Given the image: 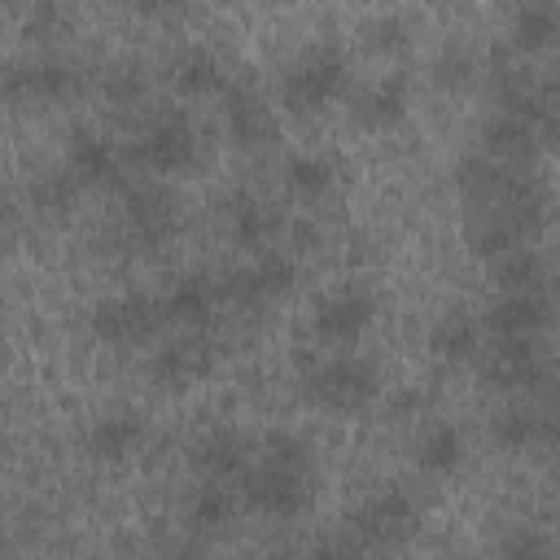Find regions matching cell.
Wrapping results in <instances>:
<instances>
[{"label": "cell", "instance_id": "8fae6325", "mask_svg": "<svg viewBox=\"0 0 560 560\" xmlns=\"http://www.w3.org/2000/svg\"><path fill=\"white\" fill-rule=\"evenodd\" d=\"M9 92L13 96H35V101H61L74 92V70L61 61H39V66H18L9 70Z\"/></svg>", "mask_w": 560, "mask_h": 560}, {"label": "cell", "instance_id": "484cf974", "mask_svg": "<svg viewBox=\"0 0 560 560\" xmlns=\"http://www.w3.org/2000/svg\"><path fill=\"white\" fill-rule=\"evenodd\" d=\"M529 140H534V131H529V122L516 109H508L494 122H486V149L490 153H525Z\"/></svg>", "mask_w": 560, "mask_h": 560}, {"label": "cell", "instance_id": "2e32d148", "mask_svg": "<svg viewBox=\"0 0 560 560\" xmlns=\"http://www.w3.org/2000/svg\"><path fill=\"white\" fill-rule=\"evenodd\" d=\"M171 83H175V92H184V96H214V92H223L219 57H214L210 48H188V52L171 66Z\"/></svg>", "mask_w": 560, "mask_h": 560}, {"label": "cell", "instance_id": "d4e9b609", "mask_svg": "<svg viewBox=\"0 0 560 560\" xmlns=\"http://www.w3.org/2000/svg\"><path fill=\"white\" fill-rule=\"evenodd\" d=\"M232 512H236V499L223 490V481L201 477V486H197V494H192V508H188L192 525H223Z\"/></svg>", "mask_w": 560, "mask_h": 560}, {"label": "cell", "instance_id": "6da1fadb", "mask_svg": "<svg viewBox=\"0 0 560 560\" xmlns=\"http://www.w3.org/2000/svg\"><path fill=\"white\" fill-rule=\"evenodd\" d=\"M245 503L271 521H289L311 503V451L293 433H267L241 468Z\"/></svg>", "mask_w": 560, "mask_h": 560}, {"label": "cell", "instance_id": "f1b7e54d", "mask_svg": "<svg viewBox=\"0 0 560 560\" xmlns=\"http://www.w3.org/2000/svg\"><path fill=\"white\" fill-rule=\"evenodd\" d=\"M503 289H542V262L538 254H512V262H503L499 271Z\"/></svg>", "mask_w": 560, "mask_h": 560}, {"label": "cell", "instance_id": "f546056e", "mask_svg": "<svg viewBox=\"0 0 560 560\" xmlns=\"http://www.w3.org/2000/svg\"><path fill=\"white\" fill-rule=\"evenodd\" d=\"M538 429H534V420L529 416H503L499 424H494V438H499V446H508V451H516V446H525L529 438H534Z\"/></svg>", "mask_w": 560, "mask_h": 560}, {"label": "cell", "instance_id": "83f0119b", "mask_svg": "<svg viewBox=\"0 0 560 560\" xmlns=\"http://www.w3.org/2000/svg\"><path fill=\"white\" fill-rule=\"evenodd\" d=\"M411 39H407V22L402 18H376L372 26H368V48L372 52H385V57H394V52H402Z\"/></svg>", "mask_w": 560, "mask_h": 560}, {"label": "cell", "instance_id": "e0dca14e", "mask_svg": "<svg viewBox=\"0 0 560 560\" xmlns=\"http://www.w3.org/2000/svg\"><path fill=\"white\" fill-rule=\"evenodd\" d=\"M494 341H499V346L490 350L486 376H490L494 385H503V389L525 385V381L534 376V350H529L534 337H494Z\"/></svg>", "mask_w": 560, "mask_h": 560}, {"label": "cell", "instance_id": "9a60e30c", "mask_svg": "<svg viewBox=\"0 0 560 560\" xmlns=\"http://www.w3.org/2000/svg\"><path fill=\"white\" fill-rule=\"evenodd\" d=\"M477 346H481V328H477V319H468L464 311L442 315V319L433 324V332H429V350H433L442 363H464V359L477 354Z\"/></svg>", "mask_w": 560, "mask_h": 560}, {"label": "cell", "instance_id": "30bf717a", "mask_svg": "<svg viewBox=\"0 0 560 560\" xmlns=\"http://www.w3.org/2000/svg\"><path fill=\"white\" fill-rule=\"evenodd\" d=\"M293 262L284 258V254H258L245 271H236L232 276V284H228V293L232 298H241V302H267V298H280L289 284H293Z\"/></svg>", "mask_w": 560, "mask_h": 560}, {"label": "cell", "instance_id": "7a4b0ae2", "mask_svg": "<svg viewBox=\"0 0 560 560\" xmlns=\"http://www.w3.org/2000/svg\"><path fill=\"white\" fill-rule=\"evenodd\" d=\"M376 394H381V372L363 354H332L315 363V372H306V398L332 416H354Z\"/></svg>", "mask_w": 560, "mask_h": 560}, {"label": "cell", "instance_id": "ffe728a7", "mask_svg": "<svg viewBox=\"0 0 560 560\" xmlns=\"http://www.w3.org/2000/svg\"><path fill=\"white\" fill-rule=\"evenodd\" d=\"M245 455H249V451H245L241 438H232V433H214V438H206V442L197 446L192 468H197L201 477H210V481H228V477H241Z\"/></svg>", "mask_w": 560, "mask_h": 560}, {"label": "cell", "instance_id": "cb8c5ba5", "mask_svg": "<svg viewBox=\"0 0 560 560\" xmlns=\"http://www.w3.org/2000/svg\"><path fill=\"white\" fill-rule=\"evenodd\" d=\"M228 127L241 144H262L271 136V114L267 105H258L254 96H241V92H228Z\"/></svg>", "mask_w": 560, "mask_h": 560}, {"label": "cell", "instance_id": "4fadbf2b", "mask_svg": "<svg viewBox=\"0 0 560 560\" xmlns=\"http://www.w3.org/2000/svg\"><path fill=\"white\" fill-rule=\"evenodd\" d=\"M66 175L74 184L109 179L114 175V149H109V140H101L92 131H74L70 136V149H66Z\"/></svg>", "mask_w": 560, "mask_h": 560}, {"label": "cell", "instance_id": "5bb4252c", "mask_svg": "<svg viewBox=\"0 0 560 560\" xmlns=\"http://www.w3.org/2000/svg\"><path fill=\"white\" fill-rule=\"evenodd\" d=\"M127 219H131V232L140 241H162L171 232V223H175V206H171V197L162 188L144 184V188H136L127 197Z\"/></svg>", "mask_w": 560, "mask_h": 560}, {"label": "cell", "instance_id": "603a6c76", "mask_svg": "<svg viewBox=\"0 0 560 560\" xmlns=\"http://www.w3.org/2000/svg\"><path fill=\"white\" fill-rule=\"evenodd\" d=\"M210 306H214L210 284H201V280H184V284H175V289H171V298L162 302V315H166V319H175V324L197 328V324H206V319H210Z\"/></svg>", "mask_w": 560, "mask_h": 560}, {"label": "cell", "instance_id": "4316f807", "mask_svg": "<svg viewBox=\"0 0 560 560\" xmlns=\"http://www.w3.org/2000/svg\"><path fill=\"white\" fill-rule=\"evenodd\" d=\"M228 228H232V236H236L241 245H258V241L271 232V214H267L254 197H241V201H232V210H228Z\"/></svg>", "mask_w": 560, "mask_h": 560}, {"label": "cell", "instance_id": "d6986e66", "mask_svg": "<svg viewBox=\"0 0 560 560\" xmlns=\"http://www.w3.org/2000/svg\"><path fill=\"white\" fill-rule=\"evenodd\" d=\"M210 346H201V341H184V346H171V350H162L158 354V363H153V372H158V381L162 385H171V389H184L188 381H197V376H206L210 372Z\"/></svg>", "mask_w": 560, "mask_h": 560}, {"label": "cell", "instance_id": "277c9868", "mask_svg": "<svg viewBox=\"0 0 560 560\" xmlns=\"http://www.w3.org/2000/svg\"><path fill=\"white\" fill-rule=\"evenodd\" d=\"M372 319H376V298L359 284H341V289L324 293L311 311V328L328 346H350L354 337H363V328Z\"/></svg>", "mask_w": 560, "mask_h": 560}, {"label": "cell", "instance_id": "ac0fdd59", "mask_svg": "<svg viewBox=\"0 0 560 560\" xmlns=\"http://www.w3.org/2000/svg\"><path fill=\"white\" fill-rule=\"evenodd\" d=\"M459 459H464V433H459L455 424H433V429H424V438L416 442V464H420L424 472H433V477L455 472Z\"/></svg>", "mask_w": 560, "mask_h": 560}, {"label": "cell", "instance_id": "8992f818", "mask_svg": "<svg viewBox=\"0 0 560 560\" xmlns=\"http://www.w3.org/2000/svg\"><path fill=\"white\" fill-rule=\"evenodd\" d=\"M158 319H162V306L153 298L127 293V298H109L92 311V332L109 346H127V341H140Z\"/></svg>", "mask_w": 560, "mask_h": 560}, {"label": "cell", "instance_id": "44dd1931", "mask_svg": "<svg viewBox=\"0 0 560 560\" xmlns=\"http://www.w3.org/2000/svg\"><path fill=\"white\" fill-rule=\"evenodd\" d=\"M332 179H337V171H332V162L319 158V153H293V158L284 162V184H289V192H293L298 201H319V197L332 188Z\"/></svg>", "mask_w": 560, "mask_h": 560}, {"label": "cell", "instance_id": "7402d4cb", "mask_svg": "<svg viewBox=\"0 0 560 560\" xmlns=\"http://www.w3.org/2000/svg\"><path fill=\"white\" fill-rule=\"evenodd\" d=\"M560 39V13L551 4H525L512 22V44L521 52H542Z\"/></svg>", "mask_w": 560, "mask_h": 560}, {"label": "cell", "instance_id": "52a82bcc", "mask_svg": "<svg viewBox=\"0 0 560 560\" xmlns=\"http://www.w3.org/2000/svg\"><path fill=\"white\" fill-rule=\"evenodd\" d=\"M547 324H551V298H547V289H508L486 311V328L494 337H534Z\"/></svg>", "mask_w": 560, "mask_h": 560}, {"label": "cell", "instance_id": "7c38bea8", "mask_svg": "<svg viewBox=\"0 0 560 560\" xmlns=\"http://www.w3.org/2000/svg\"><path fill=\"white\" fill-rule=\"evenodd\" d=\"M144 438V424L140 416H101L88 433V451L96 459H109V464H122Z\"/></svg>", "mask_w": 560, "mask_h": 560}, {"label": "cell", "instance_id": "4dcf8cb0", "mask_svg": "<svg viewBox=\"0 0 560 560\" xmlns=\"http://www.w3.org/2000/svg\"><path fill=\"white\" fill-rule=\"evenodd\" d=\"M184 4H188V0H131V9H136L140 18H175Z\"/></svg>", "mask_w": 560, "mask_h": 560}, {"label": "cell", "instance_id": "5b68a950", "mask_svg": "<svg viewBox=\"0 0 560 560\" xmlns=\"http://www.w3.org/2000/svg\"><path fill=\"white\" fill-rule=\"evenodd\" d=\"M192 158H197V131L184 114L158 118L136 144V162L153 175H179L192 166Z\"/></svg>", "mask_w": 560, "mask_h": 560}, {"label": "cell", "instance_id": "3957f363", "mask_svg": "<svg viewBox=\"0 0 560 560\" xmlns=\"http://www.w3.org/2000/svg\"><path fill=\"white\" fill-rule=\"evenodd\" d=\"M346 92V57L332 44L306 48L280 79V109L289 114H319Z\"/></svg>", "mask_w": 560, "mask_h": 560}, {"label": "cell", "instance_id": "9c48e42d", "mask_svg": "<svg viewBox=\"0 0 560 560\" xmlns=\"http://www.w3.org/2000/svg\"><path fill=\"white\" fill-rule=\"evenodd\" d=\"M411 109V88H407V74H385L376 79L359 101H354V122L368 127V131H394Z\"/></svg>", "mask_w": 560, "mask_h": 560}, {"label": "cell", "instance_id": "ba28073f", "mask_svg": "<svg viewBox=\"0 0 560 560\" xmlns=\"http://www.w3.org/2000/svg\"><path fill=\"white\" fill-rule=\"evenodd\" d=\"M411 521H416V503H411L398 486H385L381 494H372V499L350 516L354 534H359L363 542H372V547L394 542L398 534H407V529H411Z\"/></svg>", "mask_w": 560, "mask_h": 560}]
</instances>
